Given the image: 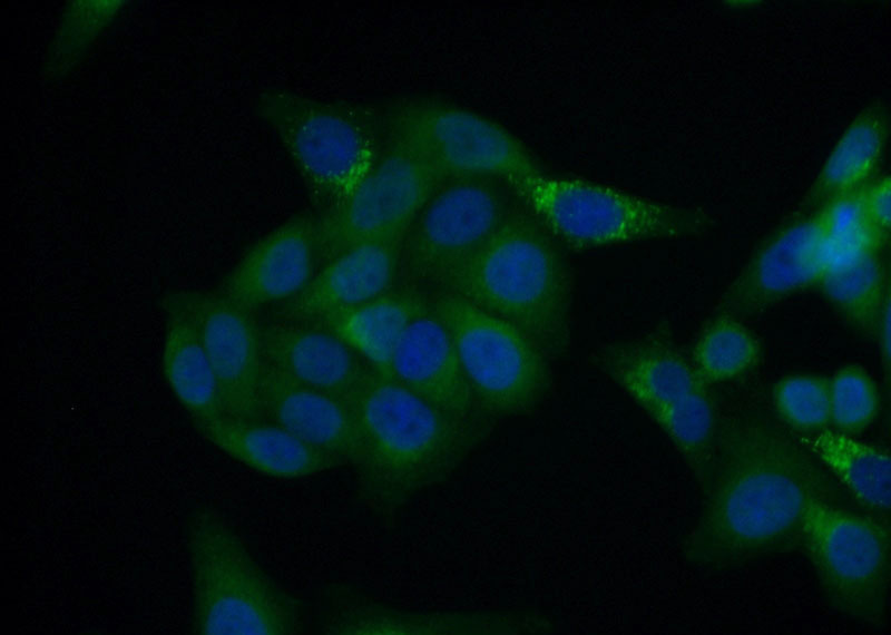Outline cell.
<instances>
[{
	"instance_id": "obj_23",
	"label": "cell",
	"mask_w": 891,
	"mask_h": 635,
	"mask_svg": "<svg viewBox=\"0 0 891 635\" xmlns=\"http://www.w3.org/2000/svg\"><path fill=\"white\" fill-rule=\"evenodd\" d=\"M890 133L883 104L864 108L844 130L801 201L807 213L866 186L882 162Z\"/></svg>"
},
{
	"instance_id": "obj_3",
	"label": "cell",
	"mask_w": 891,
	"mask_h": 635,
	"mask_svg": "<svg viewBox=\"0 0 891 635\" xmlns=\"http://www.w3.org/2000/svg\"><path fill=\"white\" fill-rule=\"evenodd\" d=\"M438 290L512 324L551 359L569 343L571 270L559 242L517 199Z\"/></svg>"
},
{
	"instance_id": "obj_26",
	"label": "cell",
	"mask_w": 891,
	"mask_h": 635,
	"mask_svg": "<svg viewBox=\"0 0 891 635\" xmlns=\"http://www.w3.org/2000/svg\"><path fill=\"white\" fill-rule=\"evenodd\" d=\"M817 285L851 325L874 335L883 311L890 305L889 275L881 252L825 272Z\"/></svg>"
},
{
	"instance_id": "obj_17",
	"label": "cell",
	"mask_w": 891,
	"mask_h": 635,
	"mask_svg": "<svg viewBox=\"0 0 891 635\" xmlns=\"http://www.w3.org/2000/svg\"><path fill=\"white\" fill-rule=\"evenodd\" d=\"M401 247L402 240H383L341 252L283 305L281 319L319 321L386 293L403 276Z\"/></svg>"
},
{
	"instance_id": "obj_1",
	"label": "cell",
	"mask_w": 891,
	"mask_h": 635,
	"mask_svg": "<svg viewBox=\"0 0 891 635\" xmlns=\"http://www.w3.org/2000/svg\"><path fill=\"white\" fill-rule=\"evenodd\" d=\"M701 469L704 496L689 550L707 565L797 547L810 506L835 496L824 468L799 440L757 420L716 437Z\"/></svg>"
},
{
	"instance_id": "obj_16",
	"label": "cell",
	"mask_w": 891,
	"mask_h": 635,
	"mask_svg": "<svg viewBox=\"0 0 891 635\" xmlns=\"http://www.w3.org/2000/svg\"><path fill=\"white\" fill-rule=\"evenodd\" d=\"M385 375L453 418L492 426L474 406L450 334L431 301L405 330Z\"/></svg>"
},
{
	"instance_id": "obj_29",
	"label": "cell",
	"mask_w": 891,
	"mask_h": 635,
	"mask_svg": "<svg viewBox=\"0 0 891 635\" xmlns=\"http://www.w3.org/2000/svg\"><path fill=\"white\" fill-rule=\"evenodd\" d=\"M645 413L668 436L688 462L705 463L716 440L717 423L713 401L702 385Z\"/></svg>"
},
{
	"instance_id": "obj_21",
	"label": "cell",
	"mask_w": 891,
	"mask_h": 635,
	"mask_svg": "<svg viewBox=\"0 0 891 635\" xmlns=\"http://www.w3.org/2000/svg\"><path fill=\"white\" fill-rule=\"evenodd\" d=\"M164 309L163 372L200 432L224 417L218 383L185 292L168 295Z\"/></svg>"
},
{
	"instance_id": "obj_15",
	"label": "cell",
	"mask_w": 891,
	"mask_h": 635,
	"mask_svg": "<svg viewBox=\"0 0 891 635\" xmlns=\"http://www.w3.org/2000/svg\"><path fill=\"white\" fill-rule=\"evenodd\" d=\"M261 343L267 370L346 401L371 370L316 321L280 319L261 326Z\"/></svg>"
},
{
	"instance_id": "obj_6",
	"label": "cell",
	"mask_w": 891,
	"mask_h": 635,
	"mask_svg": "<svg viewBox=\"0 0 891 635\" xmlns=\"http://www.w3.org/2000/svg\"><path fill=\"white\" fill-rule=\"evenodd\" d=\"M480 416L492 424L529 414L551 395V358L512 324L447 290L430 291Z\"/></svg>"
},
{
	"instance_id": "obj_7",
	"label": "cell",
	"mask_w": 891,
	"mask_h": 635,
	"mask_svg": "<svg viewBox=\"0 0 891 635\" xmlns=\"http://www.w3.org/2000/svg\"><path fill=\"white\" fill-rule=\"evenodd\" d=\"M258 108L322 213L352 194L379 157L380 114L280 89L263 94Z\"/></svg>"
},
{
	"instance_id": "obj_14",
	"label": "cell",
	"mask_w": 891,
	"mask_h": 635,
	"mask_svg": "<svg viewBox=\"0 0 891 635\" xmlns=\"http://www.w3.org/2000/svg\"><path fill=\"white\" fill-rule=\"evenodd\" d=\"M800 214L742 268L722 295L717 313H755L819 283L824 274L819 211Z\"/></svg>"
},
{
	"instance_id": "obj_20",
	"label": "cell",
	"mask_w": 891,
	"mask_h": 635,
	"mask_svg": "<svg viewBox=\"0 0 891 635\" xmlns=\"http://www.w3.org/2000/svg\"><path fill=\"white\" fill-rule=\"evenodd\" d=\"M202 436L247 468L278 479H301L344 467L282 426L265 419L222 417Z\"/></svg>"
},
{
	"instance_id": "obj_5",
	"label": "cell",
	"mask_w": 891,
	"mask_h": 635,
	"mask_svg": "<svg viewBox=\"0 0 891 635\" xmlns=\"http://www.w3.org/2000/svg\"><path fill=\"white\" fill-rule=\"evenodd\" d=\"M508 184L551 236L575 247L674 240L704 226L702 212L579 178L539 173Z\"/></svg>"
},
{
	"instance_id": "obj_4",
	"label": "cell",
	"mask_w": 891,
	"mask_h": 635,
	"mask_svg": "<svg viewBox=\"0 0 891 635\" xmlns=\"http://www.w3.org/2000/svg\"><path fill=\"white\" fill-rule=\"evenodd\" d=\"M192 632L197 635H296L298 604L262 568L225 516L198 510L187 524Z\"/></svg>"
},
{
	"instance_id": "obj_19",
	"label": "cell",
	"mask_w": 891,
	"mask_h": 635,
	"mask_svg": "<svg viewBox=\"0 0 891 635\" xmlns=\"http://www.w3.org/2000/svg\"><path fill=\"white\" fill-rule=\"evenodd\" d=\"M594 364L643 411L705 385L668 339L644 336L598 346Z\"/></svg>"
},
{
	"instance_id": "obj_12",
	"label": "cell",
	"mask_w": 891,
	"mask_h": 635,
	"mask_svg": "<svg viewBox=\"0 0 891 635\" xmlns=\"http://www.w3.org/2000/svg\"><path fill=\"white\" fill-rule=\"evenodd\" d=\"M185 294L218 383L224 416L260 419L265 362L255 314L218 289Z\"/></svg>"
},
{
	"instance_id": "obj_31",
	"label": "cell",
	"mask_w": 891,
	"mask_h": 635,
	"mask_svg": "<svg viewBox=\"0 0 891 635\" xmlns=\"http://www.w3.org/2000/svg\"><path fill=\"white\" fill-rule=\"evenodd\" d=\"M830 424L834 431L854 436L868 429L880 409L875 382L861 365L839 368L829 378Z\"/></svg>"
},
{
	"instance_id": "obj_18",
	"label": "cell",
	"mask_w": 891,
	"mask_h": 635,
	"mask_svg": "<svg viewBox=\"0 0 891 635\" xmlns=\"http://www.w3.org/2000/svg\"><path fill=\"white\" fill-rule=\"evenodd\" d=\"M260 419L275 422L310 446L355 468L361 440L349 401L303 385L265 368Z\"/></svg>"
},
{
	"instance_id": "obj_25",
	"label": "cell",
	"mask_w": 891,
	"mask_h": 635,
	"mask_svg": "<svg viewBox=\"0 0 891 635\" xmlns=\"http://www.w3.org/2000/svg\"><path fill=\"white\" fill-rule=\"evenodd\" d=\"M860 502L888 511L891 498V465L888 452L833 429L799 439Z\"/></svg>"
},
{
	"instance_id": "obj_24",
	"label": "cell",
	"mask_w": 891,
	"mask_h": 635,
	"mask_svg": "<svg viewBox=\"0 0 891 635\" xmlns=\"http://www.w3.org/2000/svg\"><path fill=\"white\" fill-rule=\"evenodd\" d=\"M503 617L407 610L365 603L337 604L323 626L330 635H447L503 632Z\"/></svg>"
},
{
	"instance_id": "obj_9",
	"label": "cell",
	"mask_w": 891,
	"mask_h": 635,
	"mask_svg": "<svg viewBox=\"0 0 891 635\" xmlns=\"http://www.w3.org/2000/svg\"><path fill=\"white\" fill-rule=\"evenodd\" d=\"M889 531L878 520L820 498L809 508L802 547L829 600L848 616L874 623L887 609Z\"/></svg>"
},
{
	"instance_id": "obj_22",
	"label": "cell",
	"mask_w": 891,
	"mask_h": 635,
	"mask_svg": "<svg viewBox=\"0 0 891 635\" xmlns=\"http://www.w3.org/2000/svg\"><path fill=\"white\" fill-rule=\"evenodd\" d=\"M429 302L430 291L407 281L316 322L336 333L371 370L386 374L402 335Z\"/></svg>"
},
{
	"instance_id": "obj_11",
	"label": "cell",
	"mask_w": 891,
	"mask_h": 635,
	"mask_svg": "<svg viewBox=\"0 0 891 635\" xmlns=\"http://www.w3.org/2000/svg\"><path fill=\"white\" fill-rule=\"evenodd\" d=\"M442 183L403 146L383 134L379 157L355 190L317 217L322 264L365 242L403 240Z\"/></svg>"
},
{
	"instance_id": "obj_13",
	"label": "cell",
	"mask_w": 891,
	"mask_h": 635,
	"mask_svg": "<svg viewBox=\"0 0 891 635\" xmlns=\"http://www.w3.org/2000/svg\"><path fill=\"white\" fill-rule=\"evenodd\" d=\"M317 228V217L296 215L287 219L244 254L218 290L254 314L290 302L322 264Z\"/></svg>"
},
{
	"instance_id": "obj_33",
	"label": "cell",
	"mask_w": 891,
	"mask_h": 635,
	"mask_svg": "<svg viewBox=\"0 0 891 635\" xmlns=\"http://www.w3.org/2000/svg\"><path fill=\"white\" fill-rule=\"evenodd\" d=\"M878 342L882 362L890 365V305L883 311L875 333L873 335Z\"/></svg>"
},
{
	"instance_id": "obj_8",
	"label": "cell",
	"mask_w": 891,
	"mask_h": 635,
	"mask_svg": "<svg viewBox=\"0 0 891 635\" xmlns=\"http://www.w3.org/2000/svg\"><path fill=\"white\" fill-rule=\"evenodd\" d=\"M383 134L403 146L442 183L506 182L544 173L531 150L496 121L432 97H408L381 113Z\"/></svg>"
},
{
	"instance_id": "obj_10",
	"label": "cell",
	"mask_w": 891,
	"mask_h": 635,
	"mask_svg": "<svg viewBox=\"0 0 891 635\" xmlns=\"http://www.w3.org/2000/svg\"><path fill=\"white\" fill-rule=\"evenodd\" d=\"M515 199L508 182L499 178L442 184L404 234L402 275L428 291L442 287L493 232Z\"/></svg>"
},
{
	"instance_id": "obj_28",
	"label": "cell",
	"mask_w": 891,
	"mask_h": 635,
	"mask_svg": "<svg viewBox=\"0 0 891 635\" xmlns=\"http://www.w3.org/2000/svg\"><path fill=\"white\" fill-rule=\"evenodd\" d=\"M862 189L820 207L824 273L881 252L887 242L870 224L862 204Z\"/></svg>"
},
{
	"instance_id": "obj_2",
	"label": "cell",
	"mask_w": 891,
	"mask_h": 635,
	"mask_svg": "<svg viewBox=\"0 0 891 635\" xmlns=\"http://www.w3.org/2000/svg\"><path fill=\"white\" fill-rule=\"evenodd\" d=\"M349 403L361 440L355 467L361 489L385 507L403 505L448 480L490 432L442 412L373 370Z\"/></svg>"
},
{
	"instance_id": "obj_30",
	"label": "cell",
	"mask_w": 891,
	"mask_h": 635,
	"mask_svg": "<svg viewBox=\"0 0 891 635\" xmlns=\"http://www.w3.org/2000/svg\"><path fill=\"white\" fill-rule=\"evenodd\" d=\"M772 404L779 418L792 429L812 434L830 426L829 378L821 374H790L772 389Z\"/></svg>"
},
{
	"instance_id": "obj_32",
	"label": "cell",
	"mask_w": 891,
	"mask_h": 635,
	"mask_svg": "<svg viewBox=\"0 0 891 635\" xmlns=\"http://www.w3.org/2000/svg\"><path fill=\"white\" fill-rule=\"evenodd\" d=\"M862 204L870 224L888 243L891 225V179L888 174L873 178L863 187Z\"/></svg>"
},
{
	"instance_id": "obj_27",
	"label": "cell",
	"mask_w": 891,
	"mask_h": 635,
	"mask_svg": "<svg viewBox=\"0 0 891 635\" xmlns=\"http://www.w3.org/2000/svg\"><path fill=\"white\" fill-rule=\"evenodd\" d=\"M756 336L738 316L717 313L695 341L691 363L705 385L734 380L760 361Z\"/></svg>"
}]
</instances>
